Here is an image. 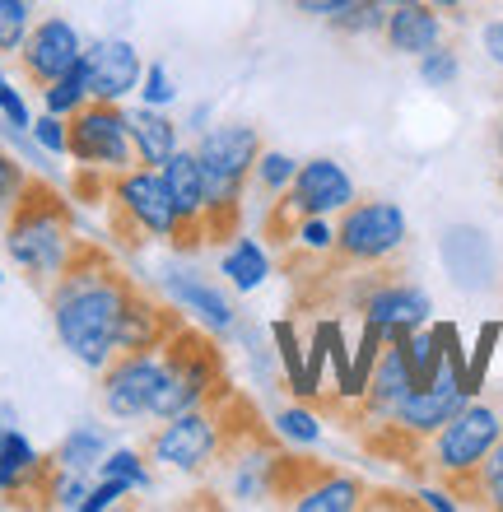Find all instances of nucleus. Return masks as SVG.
I'll list each match as a JSON object with an SVG mask.
<instances>
[{
	"mask_svg": "<svg viewBox=\"0 0 503 512\" xmlns=\"http://www.w3.org/2000/svg\"><path fill=\"white\" fill-rule=\"evenodd\" d=\"M224 387H229V382H224ZM219 391H210L201 405H191L182 415L159 419L150 429V438L140 443L145 461L168 466V471H182V475L210 471L219 457Z\"/></svg>",
	"mask_w": 503,
	"mask_h": 512,
	"instance_id": "8",
	"label": "nucleus"
},
{
	"mask_svg": "<svg viewBox=\"0 0 503 512\" xmlns=\"http://www.w3.org/2000/svg\"><path fill=\"white\" fill-rule=\"evenodd\" d=\"M406 238H410V229H406L401 205L378 201V196H368V201L354 196V201L340 210L331 256L322 261V270H313L308 280L294 284V294H299V303H336L340 275L396 261V256L406 252Z\"/></svg>",
	"mask_w": 503,
	"mask_h": 512,
	"instance_id": "2",
	"label": "nucleus"
},
{
	"mask_svg": "<svg viewBox=\"0 0 503 512\" xmlns=\"http://www.w3.org/2000/svg\"><path fill=\"white\" fill-rule=\"evenodd\" d=\"M33 135H38L52 154H66V126H61V117H56V112H47L42 122H33Z\"/></svg>",
	"mask_w": 503,
	"mask_h": 512,
	"instance_id": "35",
	"label": "nucleus"
},
{
	"mask_svg": "<svg viewBox=\"0 0 503 512\" xmlns=\"http://www.w3.org/2000/svg\"><path fill=\"white\" fill-rule=\"evenodd\" d=\"M364 503H368V485H364V480L331 471L327 480H317V485L308 489L294 508H299V512H354V508H364Z\"/></svg>",
	"mask_w": 503,
	"mask_h": 512,
	"instance_id": "20",
	"label": "nucleus"
},
{
	"mask_svg": "<svg viewBox=\"0 0 503 512\" xmlns=\"http://www.w3.org/2000/svg\"><path fill=\"white\" fill-rule=\"evenodd\" d=\"M420 75H424V84H434V89L452 84V80H457V52L438 42L434 52H424V56H420Z\"/></svg>",
	"mask_w": 503,
	"mask_h": 512,
	"instance_id": "29",
	"label": "nucleus"
},
{
	"mask_svg": "<svg viewBox=\"0 0 503 512\" xmlns=\"http://www.w3.org/2000/svg\"><path fill=\"white\" fill-rule=\"evenodd\" d=\"M499 187H503V173H499Z\"/></svg>",
	"mask_w": 503,
	"mask_h": 512,
	"instance_id": "42",
	"label": "nucleus"
},
{
	"mask_svg": "<svg viewBox=\"0 0 503 512\" xmlns=\"http://www.w3.org/2000/svg\"><path fill=\"white\" fill-rule=\"evenodd\" d=\"M168 294H173V303L177 308H187V312H196L215 336H224L233 326V303L224 294H219L210 280H201V275H168Z\"/></svg>",
	"mask_w": 503,
	"mask_h": 512,
	"instance_id": "17",
	"label": "nucleus"
},
{
	"mask_svg": "<svg viewBox=\"0 0 503 512\" xmlns=\"http://www.w3.org/2000/svg\"><path fill=\"white\" fill-rule=\"evenodd\" d=\"M480 38H485V52H490L494 61H499V66H503V19H494V24H485V33H480Z\"/></svg>",
	"mask_w": 503,
	"mask_h": 512,
	"instance_id": "37",
	"label": "nucleus"
},
{
	"mask_svg": "<svg viewBox=\"0 0 503 512\" xmlns=\"http://www.w3.org/2000/svg\"><path fill=\"white\" fill-rule=\"evenodd\" d=\"M494 145H499V159H503V122L494 126Z\"/></svg>",
	"mask_w": 503,
	"mask_h": 512,
	"instance_id": "40",
	"label": "nucleus"
},
{
	"mask_svg": "<svg viewBox=\"0 0 503 512\" xmlns=\"http://www.w3.org/2000/svg\"><path fill=\"white\" fill-rule=\"evenodd\" d=\"M168 378L164 350H126L112 354V364L103 368V410L112 419H150L159 387Z\"/></svg>",
	"mask_w": 503,
	"mask_h": 512,
	"instance_id": "10",
	"label": "nucleus"
},
{
	"mask_svg": "<svg viewBox=\"0 0 503 512\" xmlns=\"http://www.w3.org/2000/svg\"><path fill=\"white\" fill-rule=\"evenodd\" d=\"M0 112H5V117H10L14 126H33V122H28V108H24V98L14 94V89H10V84H5V80H0Z\"/></svg>",
	"mask_w": 503,
	"mask_h": 512,
	"instance_id": "36",
	"label": "nucleus"
},
{
	"mask_svg": "<svg viewBox=\"0 0 503 512\" xmlns=\"http://www.w3.org/2000/svg\"><path fill=\"white\" fill-rule=\"evenodd\" d=\"M0 438H5V429H0Z\"/></svg>",
	"mask_w": 503,
	"mask_h": 512,
	"instance_id": "43",
	"label": "nucleus"
},
{
	"mask_svg": "<svg viewBox=\"0 0 503 512\" xmlns=\"http://www.w3.org/2000/svg\"><path fill=\"white\" fill-rule=\"evenodd\" d=\"M66 154L75 163L103 168V173H122L136 163V145H131V126L126 112L108 98H89L84 108L66 117Z\"/></svg>",
	"mask_w": 503,
	"mask_h": 512,
	"instance_id": "9",
	"label": "nucleus"
},
{
	"mask_svg": "<svg viewBox=\"0 0 503 512\" xmlns=\"http://www.w3.org/2000/svg\"><path fill=\"white\" fill-rule=\"evenodd\" d=\"M164 364H168V373L187 387V396L196 405H201L210 391H219L229 382V373H224V350L215 345L210 331H201V326H191V322L168 336Z\"/></svg>",
	"mask_w": 503,
	"mask_h": 512,
	"instance_id": "12",
	"label": "nucleus"
},
{
	"mask_svg": "<svg viewBox=\"0 0 503 512\" xmlns=\"http://www.w3.org/2000/svg\"><path fill=\"white\" fill-rule=\"evenodd\" d=\"M382 38L401 56H424L443 42V19H438V10L429 0H406V5H396V10L387 14Z\"/></svg>",
	"mask_w": 503,
	"mask_h": 512,
	"instance_id": "16",
	"label": "nucleus"
},
{
	"mask_svg": "<svg viewBox=\"0 0 503 512\" xmlns=\"http://www.w3.org/2000/svg\"><path fill=\"white\" fill-rule=\"evenodd\" d=\"M182 326H187L182 308L159 303V298L145 294L140 284H131L126 308H122V322H117V354H126V350H164L168 336L182 331Z\"/></svg>",
	"mask_w": 503,
	"mask_h": 512,
	"instance_id": "14",
	"label": "nucleus"
},
{
	"mask_svg": "<svg viewBox=\"0 0 503 512\" xmlns=\"http://www.w3.org/2000/svg\"><path fill=\"white\" fill-rule=\"evenodd\" d=\"M443 489H448L457 503H476V508L503 512V438L490 447V457L480 461L476 471L452 475V480H443Z\"/></svg>",
	"mask_w": 503,
	"mask_h": 512,
	"instance_id": "18",
	"label": "nucleus"
},
{
	"mask_svg": "<svg viewBox=\"0 0 503 512\" xmlns=\"http://www.w3.org/2000/svg\"><path fill=\"white\" fill-rule=\"evenodd\" d=\"M80 33L66 19H42L38 28H28L24 47H19V66H24L33 89H47L52 80H61L70 66H80Z\"/></svg>",
	"mask_w": 503,
	"mask_h": 512,
	"instance_id": "13",
	"label": "nucleus"
},
{
	"mask_svg": "<svg viewBox=\"0 0 503 512\" xmlns=\"http://www.w3.org/2000/svg\"><path fill=\"white\" fill-rule=\"evenodd\" d=\"M164 177H168V191H173V252L191 256L201 252L205 243V177H201V159H196V149H173L164 163Z\"/></svg>",
	"mask_w": 503,
	"mask_h": 512,
	"instance_id": "11",
	"label": "nucleus"
},
{
	"mask_svg": "<svg viewBox=\"0 0 503 512\" xmlns=\"http://www.w3.org/2000/svg\"><path fill=\"white\" fill-rule=\"evenodd\" d=\"M84 80H89V98H108L122 103L140 84V52L122 38H103L94 47H84Z\"/></svg>",
	"mask_w": 503,
	"mask_h": 512,
	"instance_id": "15",
	"label": "nucleus"
},
{
	"mask_svg": "<svg viewBox=\"0 0 503 512\" xmlns=\"http://www.w3.org/2000/svg\"><path fill=\"white\" fill-rule=\"evenodd\" d=\"M429 5H434V10H462L466 0H429Z\"/></svg>",
	"mask_w": 503,
	"mask_h": 512,
	"instance_id": "39",
	"label": "nucleus"
},
{
	"mask_svg": "<svg viewBox=\"0 0 503 512\" xmlns=\"http://www.w3.org/2000/svg\"><path fill=\"white\" fill-rule=\"evenodd\" d=\"M28 38V0H0V52H19Z\"/></svg>",
	"mask_w": 503,
	"mask_h": 512,
	"instance_id": "27",
	"label": "nucleus"
},
{
	"mask_svg": "<svg viewBox=\"0 0 503 512\" xmlns=\"http://www.w3.org/2000/svg\"><path fill=\"white\" fill-rule=\"evenodd\" d=\"M354 201V182L345 177V168L331 159H308L299 163V173L280 196H275L266 210H261V238L285 252L294 243V233L303 229V219L313 215H336Z\"/></svg>",
	"mask_w": 503,
	"mask_h": 512,
	"instance_id": "6",
	"label": "nucleus"
},
{
	"mask_svg": "<svg viewBox=\"0 0 503 512\" xmlns=\"http://www.w3.org/2000/svg\"><path fill=\"white\" fill-rule=\"evenodd\" d=\"M261 131L257 126H215L201 135L196 159L205 177V243L224 247L243 233V201L252 187V168L261 159Z\"/></svg>",
	"mask_w": 503,
	"mask_h": 512,
	"instance_id": "4",
	"label": "nucleus"
},
{
	"mask_svg": "<svg viewBox=\"0 0 503 512\" xmlns=\"http://www.w3.org/2000/svg\"><path fill=\"white\" fill-rule=\"evenodd\" d=\"M275 424H280V438H294V443H317V438H322V424H317V415L308 410V405L285 410Z\"/></svg>",
	"mask_w": 503,
	"mask_h": 512,
	"instance_id": "30",
	"label": "nucleus"
},
{
	"mask_svg": "<svg viewBox=\"0 0 503 512\" xmlns=\"http://www.w3.org/2000/svg\"><path fill=\"white\" fill-rule=\"evenodd\" d=\"M275 345H280V364H285V373H289V387H294V396H299V387H303V354H299V336H294V326L289 322H275Z\"/></svg>",
	"mask_w": 503,
	"mask_h": 512,
	"instance_id": "31",
	"label": "nucleus"
},
{
	"mask_svg": "<svg viewBox=\"0 0 503 512\" xmlns=\"http://www.w3.org/2000/svg\"><path fill=\"white\" fill-rule=\"evenodd\" d=\"M294 173H299V163L289 159V154H280V149H261L257 168H252V191H257L261 201L271 205L280 191L294 182Z\"/></svg>",
	"mask_w": 503,
	"mask_h": 512,
	"instance_id": "22",
	"label": "nucleus"
},
{
	"mask_svg": "<svg viewBox=\"0 0 503 512\" xmlns=\"http://www.w3.org/2000/svg\"><path fill=\"white\" fill-rule=\"evenodd\" d=\"M33 461H38V452L28 447V438L5 433V438H0V494H10V489L33 471Z\"/></svg>",
	"mask_w": 503,
	"mask_h": 512,
	"instance_id": "25",
	"label": "nucleus"
},
{
	"mask_svg": "<svg viewBox=\"0 0 503 512\" xmlns=\"http://www.w3.org/2000/svg\"><path fill=\"white\" fill-rule=\"evenodd\" d=\"M75 238L80 233H75L66 191H56L42 177H24V187H19V196L10 205V219H5V247H10L14 266L24 270L42 294L61 275Z\"/></svg>",
	"mask_w": 503,
	"mask_h": 512,
	"instance_id": "3",
	"label": "nucleus"
},
{
	"mask_svg": "<svg viewBox=\"0 0 503 512\" xmlns=\"http://www.w3.org/2000/svg\"><path fill=\"white\" fill-rule=\"evenodd\" d=\"M24 168H19V163L10 159V154H5V149H0V210H10L14 205V196H19V187H24Z\"/></svg>",
	"mask_w": 503,
	"mask_h": 512,
	"instance_id": "33",
	"label": "nucleus"
},
{
	"mask_svg": "<svg viewBox=\"0 0 503 512\" xmlns=\"http://www.w3.org/2000/svg\"><path fill=\"white\" fill-rule=\"evenodd\" d=\"M140 98H145L150 108H164L168 98H173V84H168V70L164 66H150V70H145V89H140Z\"/></svg>",
	"mask_w": 503,
	"mask_h": 512,
	"instance_id": "34",
	"label": "nucleus"
},
{
	"mask_svg": "<svg viewBox=\"0 0 503 512\" xmlns=\"http://www.w3.org/2000/svg\"><path fill=\"white\" fill-rule=\"evenodd\" d=\"M103 219H108L112 243L122 252H140L154 238H173V191H168L164 168L131 163L122 173H108L103 191Z\"/></svg>",
	"mask_w": 503,
	"mask_h": 512,
	"instance_id": "5",
	"label": "nucleus"
},
{
	"mask_svg": "<svg viewBox=\"0 0 503 512\" xmlns=\"http://www.w3.org/2000/svg\"><path fill=\"white\" fill-rule=\"evenodd\" d=\"M382 10H396V5H406V0H378Z\"/></svg>",
	"mask_w": 503,
	"mask_h": 512,
	"instance_id": "41",
	"label": "nucleus"
},
{
	"mask_svg": "<svg viewBox=\"0 0 503 512\" xmlns=\"http://www.w3.org/2000/svg\"><path fill=\"white\" fill-rule=\"evenodd\" d=\"M503 438V405L494 401H471L443 424L424 447V480H452V475L476 471L490 457V447Z\"/></svg>",
	"mask_w": 503,
	"mask_h": 512,
	"instance_id": "7",
	"label": "nucleus"
},
{
	"mask_svg": "<svg viewBox=\"0 0 503 512\" xmlns=\"http://www.w3.org/2000/svg\"><path fill=\"white\" fill-rule=\"evenodd\" d=\"M387 14L378 0H340V10L327 14V28L340 38H364V33H382L387 28Z\"/></svg>",
	"mask_w": 503,
	"mask_h": 512,
	"instance_id": "21",
	"label": "nucleus"
},
{
	"mask_svg": "<svg viewBox=\"0 0 503 512\" xmlns=\"http://www.w3.org/2000/svg\"><path fill=\"white\" fill-rule=\"evenodd\" d=\"M224 275L233 280V289H257L266 280V252H261L252 238H238V243L224 252Z\"/></svg>",
	"mask_w": 503,
	"mask_h": 512,
	"instance_id": "23",
	"label": "nucleus"
},
{
	"mask_svg": "<svg viewBox=\"0 0 503 512\" xmlns=\"http://www.w3.org/2000/svg\"><path fill=\"white\" fill-rule=\"evenodd\" d=\"M299 14H313V19H327L331 10H340V0H289Z\"/></svg>",
	"mask_w": 503,
	"mask_h": 512,
	"instance_id": "38",
	"label": "nucleus"
},
{
	"mask_svg": "<svg viewBox=\"0 0 503 512\" xmlns=\"http://www.w3.org/2000/svg\"><path fill=\"white\" fill-rule=\"evenodd\" d=\"M122 494H131V485H126V480H108V475H103V485H94L89 494H84L80 512H103V508H112V503L122 499Z\"/></svg>",
	"mask_w": 503,
	"mask_h": 512,
	"instance_id": "32",
	"label": "nucleus"
},
{
	"mask_svg": "<svg viewBox=\"0 0 503 512\" xmlns=\"http://www.w3.org/2000/svg\"><path fill=\"white\" fill-rule=\"evenodd\" d=\"M42 103H47V112H56V117H70L75 108H84L89 103V80H84V61L80 66H70L61 80H52L47 89H42Z\"/></svg>",
	"mask_w": 503,
	"mask_h": 512,
	"instance_id": "24",
	"label": "nucleus"
},
{
	"mask_svg": "<svg viewBox=\"0 0 503 512\" xmlns=\"http://www.w3.org/2000/svg\"><path fill=\"white\" fill-rule=\"evenodd\" d=\"M145 452H112L108 461H98V471L108 475V480H126L131 489H145L150 485V475H145Z\"/></svg>",
	"mask_w": 503,
	"mask_h": 512,
	"instance_id": "28",
	"label": "nucleus"
},
{
	"mask_svg": "<svg viewBox=\"0 0 503 512\" xmlns=\"http://www.w3.org/2000/svg\"><path fill=\"white\" fill-rule=\"evenodd\" d=\"M0 80H5V75H0Z\"/></svg>",
	"mask_w": 503,
	"mask_h": 512,
	"instance_id": "44",
	"label": "nucleus"
},
{
	"mask_svg": "<svg viewBox=\"0 0 503 512\" xmlns=\"http://www.w3.org/2000/svg\"><path fill=\"white\" fill-rule=\"evenodd\" d=\"M56 461H61L66 471H89V466H98V461H103V433L98 429H75L66 443H61Z\"/></svg>",
	"mask_w": 503,
	"mask_h": 512,
	"instance_id": "26",
	"label": "nucleus"
},
{
	"mask_svg": "<svg viewBox=\"0 0 503 512\" xmlns=\"http://www.w3.org/2000/svg\"><path fill=\"white\" fill-rule=\"evenodd\" d=\"M126 126H131V145H136V159L150 163V168H164L168 154L177 149V126L168 122L164 112H154V108L126 112Z\"/></svg>",
	"mask_w": 503,
	"mask_h": 512,
	"instance_id": "19",
	"label": "nucleus"
},
{
	"mask_svg": "<svg viewBox=\"0 0 503 512\" xmlns=\"http://www.w3.org/2000/svg\"><path fill=\"white\" fill-rule=\"evenodd\" d=\"M131 284L136 280L112 261L108 247L94 238H75L66 266L47 289L61 345L94 373H103L117 354V322H122Z\"/></svg>",
	"mask_w": 503,
	"mask_h": 512,
	"instance_id": "1",
	"label": "nucleus"
}]
</instances>
